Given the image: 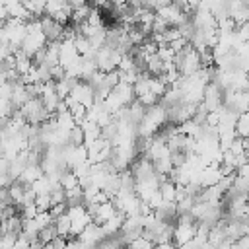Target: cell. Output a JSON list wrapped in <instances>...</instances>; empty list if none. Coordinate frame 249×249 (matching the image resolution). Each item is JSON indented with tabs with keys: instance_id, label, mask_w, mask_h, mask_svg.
<instances>
[{
	"instance_id": "16",
	"label": "cell",
	"mask_w": 249,
	"mask_h": 249,
	"mask_svg": "<svg viewBox=\"0 0 249 249\" xmlns=\"http://www.w3.org/2000/svg\"><path fill=\"white\" fill-rule=\"evenodd\" d=\"M152 249H177V245L173 241H165V243H156Z\"/></svg>"
},
{
	"instance_id": "13",
	"label": "cell",
	"mask_w": 249,
	"mask_h": 249,
	"mask_svg": "<svg viewBox=\"0 0 249 249\" xmlns=\"http://www.w3.org/2000/svg\"><path fill=\"white\" fill-rule=\"evenodd\" d=\"M235 130H237V136L239 138H249V111H245V113H241L237 117Z\"/></svg>"
},
{
	"instance_id": "7",
	"label": "cell",
	"mask_w": 249,
	"mask_h": 249,
	"mask_svg": "<svg viewBox=\"0 0 249 249\" xmlns=\"http://www.w3.org/2000/svg\"><path fill=\"white\" fill-rule=\"evenodd\" d=\"M88 208H89L91 218L97 226H103L107 220H111L119 212L113 200H105V202H99V204H93V206H88Z\"/></svg>"
},
{
	"instance_id": "4",
	"label": "cell",
	"mask_w": 249,
	"mask_h": 249,
	"mask_svg": "<svg viewBox=\"0 0 249 249\" xmlns=\"http://www.w3.org/2000/svg\"><path fill=\"white\" fill-rule=\"evenodd\" d=\"M66 214H68V220H70V231L76 237L93 222L91 212L86 204H72V206H68Z\"/></svg>"
},
{
	"instance_id": "14",
	"label": "cell",
	"mask_w": 249,
	"mask_h": 249,
	"mask_svg": "<svg viewBox=\"0 0 249 249\" xmlns=\"http://www.w3.org/2000/svg\"><path fill=\"white\" fill-rule=\"evenodd\" d=\"M124 247H126V249H152V247H154V241H150L146 235H138V237L126 241Z\"/></svg>"
},
{
	"instance_id": "12",
	"label": "cell",
	"mask_w": 249,
	"mask_h": 249,
	"mask_svg": "<svg viewBox=\"0 0 249 249\" xmlns=\"http://www.w3.org/2000/svg\"><path fill=\"white\" fill-rule=\"evenodd\" d=\"M60 187H62L64 191H70V189L80 187V179H78V175H76L72 169H66V171L62 173V177H60Z\"/></svg>"
},
{
	"instance_id": "8",
	"label": "cell",
	"mask_w": 249,
	"mask_h": 249,
	"mask_svg": "<svg viewBox=\"0 0 249 249\" xmlns=\"http://www.w3.org/2000/svg\"><path fill=\"white\" fill-rule=\"evenodd\" d=\"M78 239L84 243V245H88L89 249H95L97 245H101L107 237H105V233H103V230H101V226H97L95 222H91L80 235H78Z\"/></svg>"
},
{
	"instance_id": "10",
	"label": "cell",
	"mask_w": 249,
	"mask_h": 249,
	"mask_svg": "<svg viewBox=\"0 0 249 249\" xmlns=\"http://www.w3.org/2000/svg\"><path fill=\"white\" fill-rule=\"evenodd\" d=\"M177 189H179V185H175L171 179L161 181V185H160L161 200L163 202H177Z\"/></svg>"
},
{
	"instance_id": "9",
	"label": "cell",
	"mask_w": 249,
	"mask_h": 249,
	"mask_svg": "<svg viewBox=\"0 0 249 249\" xmlns=\"http://www.w3.org/2000/svg\"><path fill=\"white\" fill-rule=\"evenodd\" d=\"M41 27H43V33L47 35L49 43H53V41H62V35H64V27H66V25L54 21V19L49 18V16H43V18H41Z\"/></svg>"
},
{
	"instance_id": "5",
	"label": "cell",
	"mask_w": 249,
	"mask_h": 249,
	"mask_svg": "<svg viewBox=\"0 0 249 249\" xmlns=\"http://www.w3.org/2000/svg\"><path fill=\"white\" fill-rule=\"evenodd\" d=\"M121 56H123V54H121L117 49L105 45V47H101V49L95 51L93 60H95V64H97V70H101V72H113V70L119 68Z\"/></svg>"
},
{
	"instance_id": "11",
	"label": "cell",
	"mask_w": 249,
	"mask_h": 249,
	"mask_svg": "<svg viewBox=\"0 0 249 249\" xmlns=\"http://www.w3.org/2000/svg\"><path fill=\"white\" fill-rule=\"evenodd\" d=\"M29 187H31V191L35 193V198H37V196H45V195H51V191L54 189V185L51 183V179H49L47 175L39 177V179H37V181H33Z\"/></svg>"
},
{
	"instance_id": "15",
	"label": "cell",
	"mask_w": 249,
	"mask_h": 249,
	"mask_svg": "<svg viewBox=\"0 0 249 249\" xmlns=\"http://www.w3.org/2000/svg\"><path fill=\"white\" fill-rule=\"evenodd\" d=\"M237 35L241 37V41H249V21H245L237 27Z\"/></svg>"
},
{
	"instance_id": "2",
	"label": "cell",
	"mask_w": 249,
	"mask_h": 249,
	"mask_svg": "<svg viewBox=\"0 0 249 249\" xmlns=\"http://www.w3.org/2000/svg\"><path fill=\"white\" fill-rule=\"evenodd\" d=\"M175 66H177V70H179L181 76H193V74H196L200 68H204V66H202L200 53H198L195 47H191V45H189L187 49H183L181 53L175 54Z\"/></svg>"
},
{
	"instance_id": "1",
	"label": "cell",
	"mask_w": 249,
	"mask_h": 249,
	"mask_svg": "<svg viewBox=\"0 0 249 249\" xmlns=\"http://www.w3.org/2000/svg\"><path fill=\"white\" fill-rule=\"evenodd\" d=\"M163 124H169V119H167V109L161 105V103H156L152 107H148L140 119V123L136 124V132H138V138H152L156 136Z\"/></svg>"
},
{
	"instance_id": "6",
	"label": "cell",
	"mask_w": 249,
	"mask_h": 249,
	"mask_svg": "<svg viewBox=\"0 0 249 249\" xmlns=\"http://www.w3.org/2000/svg\"><path fill=\"white\" fill-rule=\"evenodd\" d=\"M68 99H72V101H76V103H80V105H84V107L88 109V107H91V105L95 103V89H93V86H91L89 82L78 80V82L74 84V88H72Z\"/></svg>"
},
{
	"instance_id": "17",
	"label": "cell",
	"mask_w": 249,
	"mask_h": 249,
	"mask_svg": "<svg viewBox=\"0 0 249 249\" xmlns=\"http://www.w3.org/2000/svg\"><path fill=\"white\" fill-rule=\"evenodd\" d=\"M18 2H21V0H6V4H18Z\"/></svg>"
},
{
	"instance_id": "3",
	"label": "cell",
	"mask_w": 249,
	"mask_h": 249,
	"mask_svg": "<svg viewBox=\"0 0 249 249\" xmlns=\"http://www.w3.org/2000/svg\"><path fill=\"white\" fill-rule=\"evenodd\" d=\"M196 231H198V224L189 214L177 216V220L173 222V243L179 247V245L195 239Z\"/></svg>"
}]
</instances>
